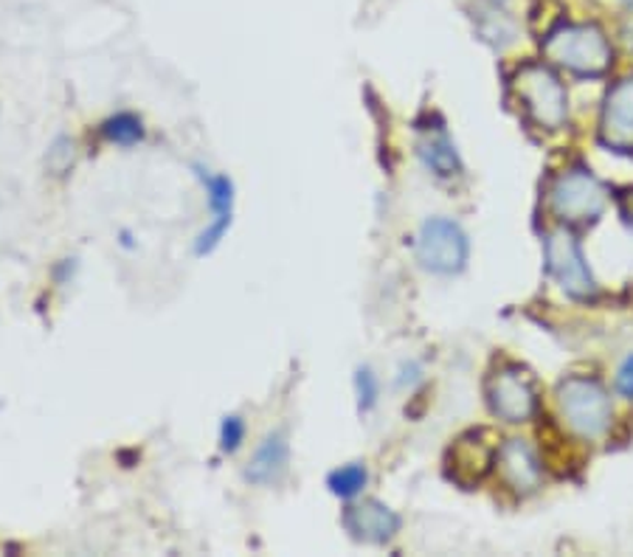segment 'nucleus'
<instances>
[{"label": "nucleus", "instance_id": "f8f14e48", "mask_svg": "<svg viewBox=\"0 0 633 557\" xmlns=\"http://www.w3.org/2000/svg\"><path fill=\"white\" fill-rule=\"evenodd\" d=\"M496 471L504 485L513 492H518V496L536 492L543 479L541 460H538V453L523 440H507L498 445Z\"/></svg>", "mask_w": 633, "mask_h": 557}, {"label": "nucleus", "instance_id": "ddd939ff", "mask_svg": "<svg viewBox=\"0 0 633 557\" xmlns=\"http://www.w3.org/2000/svg\"><path fill=\"white\" fill-rule=\"evenodd\" d=\"M290 467V440L288 431H271L265 440L254 448L249 465L242 471L245 481L256 487L279 485Z\"/></svg>", "mask_w": 633, "mask_h": 557}, {"label": "nucleus", "instance_id": "7ed1b4c3", "mask_svg": "<svg viewBox=\"0 0 633 557\" xmlns=\"http://www.w3.org/2000/svg\"><path fill=\"white\" fill-rule=\"evenodd\" d=\"M557 408L563 420L583 440H597L614 420L611 397L595 378H566L557 386Z\"/></svg>", "mask_w": 633, "mask_h": 557}, {"label": "nucleus", "instance_id": "423d86ee", "mask_svg": "<svg viewBox=\"0 0 633 557\" xmlns=\"http://www.w3.org/2000/svg\"><path fill=\"white\" fill-rule=\"evenodd\" d=\"M543 259H546V274L575 299H591L597 295V282L588 270L586 256H583L580 240L568 229L549 231L543 240Z\"/></svg>", "mask_w": 633, "mask_h": 557}, {"label": "nucleus", "instance_id": "9b49d317", "mask_svg": "<svg viewBox=\"0 0 633 557\" xmlns=\"http://www.w3.org/2000/svg\"><path fill=\"white\" fill-rule=\"evenodd\" d=\"M600 141L617 152H633V73L608 91L600 113Z\"/></svg>", "mask_w": 633, "mask_h": 557}, {"label": "nucleus", "instance_id": "9d476101", "mask_svg": "<svg viewBox=\"0 0 633 557\" xmlns=\"http://www.w3.org/2000/svg\"><path fill=\"white\" fill-rule=\"evenodd\" d=\"M400 515L389 504L378 499L353 501L341 515V526L349 532V538L358 544L383 546L400 532Z\"/></svg>", "mask_w": 633, "mask_h": 557}, {"label": "nucleus", "instance_id": "6ab92c4d", "mask_svg": "<svg viewBox=\"0 0 633 557\" xmlns=\"http://www.w3.org/2000/svg\"><path fill=\"white\" fill-rule=\"evenodd\" d=\"M617 392L628 397V401H633V355H628L620 372H617Z\"/></svg>", "mask_w": 633, "mask_h": 557}, {"label": "nucleus", "instance_id": "20e7f679", "mask_svg": "<svg viewBox=\"0 0 633 557\" xmlns=\"http://www.w3.org/2000/svg\"><path fill=\"white\" fill-rule=\"evenodd\" d=\"M546 197L552 214H555L557 220H563L566 225L595 223L608 206L606 186L588 170H580V166L552 177Z\"/></svg>", "mask_w": 633, "mask_h": 557}, {"label": "nucleus", "instance_id": "1a4fd4ad", "mask_svg": "<svg viewBox=\"0 0 633 557\" xmlns=\"http://www.w3.org/2000/svg\"><path fill=\"white\" fill-rule=\"evenodd\" d=\"M496 453L498 442L493 433L484 431V428L468 431L445 453V473L457 485L476 487L496 467Z\"/></svg>", "mask_w": 633, "mask_h": 557}, {"label": "nucleus", "instance_id": "aec40b11", "mask_svg": "<svg viewBox=\"0 0 633 557\" xmlns=\"http://www.w3.org/2000/svg\"><path fill=\"white\" fill-rule=\"evenodd\" d=\"M419 374H423V369H419L417 363H403V367H400L398 386H405V383H408V386H412V383H417V381H419Z\"/></svg>", "mask_w": 633, "mask_h": 557}, {"label": "nucleus", "instance_id": "a211bd4d", "mask_svg": "<svg viewBox=\"0 0 633 557\" xmlns=\"http://www.w3.org/2000/svg\"><path fill=\"white\" fill-rule=\"evenodd\" d=\"M355 397H358V411L369 414L380 401V381L372 367L355 369Z\"/></svg>", "mask_w": 633, "mask_h": 557}, {"label": "nucleus", "instance_id": "f257e3e1", "mask_svg": "<svg viewBox=\"0 0 633 557\" xmlns=\"http://www.w3.org/2000/svg\"><path fill=\"white\" fill-rule=\"evenodd\" d=\"M543 57L577 77H602L611 68L614 48L597 23H561L546 32Z\"/></svg>", "mask_w": 633, "mask_h": 557}, {"label": "nucleus", "instance_id": "2eb2a0df", "mask_svg": "<svg viewBox=\"0 0 633 557\" xmlns=\"http://www.w3.org/2000/svg\"><path fill=\"white\" fill-rule=\"evenodd\" d=\"M99 136L113 147H136L138 141H145V121L136 113H116L99 125Z\"/></svg>", "mask_w": 633, "mask_h": 557}, {"label": "nucleus", "instance_id": "dca6fc26", "mask_svg": "<svg viewBox=\"0 0 633 557\" xmlns=\"http://www.w3.org/2000/svg\"><path fill=\"white\" fill-rule=\"evenodd\" d=\"M366 485H369V471H366L364 462H346L326 476V490L333 492L335 499L344 501L358 499Z\"/></svg>", "mask_w": 633, "mask_h": 557}, {"label": "nucleus", "instance_id": "6e6552de", "mask_svg": "<svg viewBox=\"0 0 633 557\" xmlns=\"http://www.w3.org/2000/svg\"><path fill=\"white\" fill-rule=\"evenodd\" d=\"M487 406L504 422H527L538 411L536 383L521 367H502L487 378Z\"/></svg>", "mask_w": 633, "mask_h": 557}, {"label": "nucleus", "instance_id": "f03ea898", "mask_svg": "<svg viewBox=\"0 0 633 557\" xmlns=\"http://www.w3.org/2000/svg\"><path fill=\"white\" fill-rule=\"evenodd\" d=\"M513 96L541 130H561L568 118V96L557 73L543 62H527L513 73Z\"/></svg>", "mask_w": 633, "mask_h": 557}, {"label": "nucleus", "instance_id": "f3484780", "mask_svg": "<svg viewBox=\"0 0 633 557\" xmlns=\"http://www.w3.org/2000/svg\"><path fill=\"white\" fill-rule=\"evenodd\" d=\"M245 437H249V422H245V417H242V414H226L220 420V431H217V445H220V451L226 453V456H231V453L240 451Z\"/></svg>", "mask_w": 633, "mask_h": 557}, {"label": "nucleus", "instance_id": "39448f33", "mask_svg": "<svg viewBox=\"0 0 633 557\" xmlns=\"http://www.w3.org/2000/svg\"><path fill=\"white\" fill-rule=\"evenodd\" d=\"M419 268L437 276H453L464 270L468 256H471V240L462 231L457 220L448 217H431L425 220L417 231L414 243Z\"/></svg>", "mask_w": 633, "mask_h": 557}, {"label": "nucleus", "instance_id": "0eeeda50", "mask_svg": "<svg viewBox=\"0 0 633 557\" xmlns=\"http://www.w3.org/2000/svg\"><path fill=\"white\" fill-rule=\"evenodd\" d=\"M195 177L206 189V204H209L211 220L209 225L195 236V256H209L220 248V243L229 234L231 223H234V204H237V186L229 175L209 170V166L195 164L192 166Z\"/></svg>", "mask_w": 633, "mask_h": 557}, {"label": "nucleus", "instance_id": "4468645a", "mask_svg": "<svg viewBox=\"0 0 633 557\" xmlns=\"http://www.w3.org/2000/svg\"><path fill=\"white\" fill-rule=\"evenodd\" d=\"M417 155L425 170H431L437 177H453L462 172L457 144L445 127H425L417 141Z\"/></svg>", "mask_w": 633, "mask_h": 557}]
</instances>
